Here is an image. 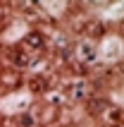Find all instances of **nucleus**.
<instances>
[{
	"mask_svg": "<svg viewBox=\"0 0 124 127\" xmlns=\"http://www.w3.org/2000/svg\"><path fill=\"white\" fill-rule=\"evenodd\" d=\"M24 43H26V46H34V48H41V46H43V36L36 34V31H31V34H26Z\"/></svg>",
	"mask_w": 124,
	"mask_h": 127,
	"instance_id": "obj_2",
	"label": "nucleus"
},
{
	"mask_svg": "<svg viewBox=\"0 0 124 127\" xmlns=\"http://www.w3.org/2000/svg\"><path fill=\"white\" fill-rule=\"evenodd\" d=\"M81 58L86 60V63H88V60H93V58H96V48H93V46H88V43H83V46H81Z\"/></svg>",
	"mask_w": 124,
	"mask_h": 127,
	"instance_id": "obj_3",
	"label": "nucleus"
},
{
	"mask_svg": "<svg viewBox=\"0 0 124 127\" xmlns=\"http://www.w3.org/2000/svg\"><path fill=\"white\" fill-rule=\"evenodd\" d=\"M31 86H34V89H41V86H43V82H41V79H36V82H31Z\"/></svg>",
	"mask_w": 124,
	"mask_h": 127,
	"instance_id": "obj_4",
	"label": "nucleus"
},
{
	"mask_svg": "<svg viewBox=\"0 0 124 127\" xmlns=\"http://www.w3.org/2000/svg\"><path fill=\"white\" fill-rule=\"evenodd\" d=\"M12 58H14V65H19V67H26V65L31 63V55H29L26 50H17Z\"/></svg>",
	"mask_w": 124,
	"mask_h": 127,
	"instance_id": "obj_1",
	"label": "nucleus"
}]
</instances>
